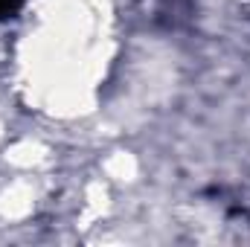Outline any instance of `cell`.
<instances>
[{"label":"cell","instance_id":"cell-1","mask_svg":"<svg viewBox=\"0 0 250 247\" xmlns=\"http://www.w3.org/2000/svg\"><path fill=\"white\" fill-rule=\"evenodd\" d=\"M26 0H0V21H6V18H12L21 6H23Z\"/></svg>","mask_w":250,"mask_h":247}]
</instances>
